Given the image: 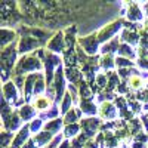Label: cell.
Here are the masks:
<instances>
[{
    "mask_svg": "<svg viewBox=\"0 0 148 148\" xmlns=\"http://www.w3.org/2000/svg\"><path fill=\"white\" fill-rule=\"evenodd\" d=\"M19 34V43H18V52L24 56L28 55V52L34 51V49L43 46H47V40L53 37V33L51 30L40 28V27H28V25H19L16 30Z\"/></svg>",
    "mask_w": 148,
    "mask_h": 148,
    "instance_id": "obj_1",
    "label": "cell"
},
{
    "mask_svg": "<svg viewBox=\"0 0 148 148\" xmlns=\"http://www.w3.org/2000/svg\"><path fill=\"white\" fill-rule=\"evenodd\" d=\"M42 68H43V62L36 53L24 55V56H21L18 59L16 67H15L14 73H12V76H24V74H27V73L33 74L34 71L39 73Z\"/></svg>",
    "mask_w": 148,
    "mask_h": 148,
    "instance_id": "obj_2",
    "label": "cell"
},
{
    "mask_svg": "<svg viewBox=\"0 0 148 148\" xmlns=\"http://www.w3.org/2000/svg\"><path fill=\"white\" fill-rule=\"evenodd\" d=\"M18 8L19 6L15 2H0V22H2V28H6L8 24H16L19 21H24V15Z\"/></svg>",
    "mask_w": 148,
    "mask_h": 148,
    "instance_id": "obj_3",
    "label": "cell"
},
{
    "mask_svg": "<svg viewBox=\"0 0 148 148\" xmlns=\"http://www.w3.org/2000/svg\"><path fill=\"white\" fill-rule=\"evenodd\" d=\"M18 47L15 46V43L9 45L6 49H3L2 53H0V67H2V79L3 82L6 83L8 82V77L10 71H14L16 67L15 65V61H16V55H18Z\"/></svg>",
    "mask_w": 148,
    "mask_h": 148,
    "instance_id": "obj_4",
    "label": "cell"
},
{
    "mask_svg": "<svg viewBox=\"0 0 148 148\" xmlns=\"http://www.w3.org/2000/svg\"><path fill=\"white\" fill-rule=\"evenodd\" d=\"M125 21L123 19H116L113 22H110L107 24V25H104L101 30H98L96 31V36H98V40H99V43H108L110 40H113L114 37H117L116 34L121 30V28H125Z\"/></svg>",
    "mask_w": 148,
    "mask_h": 148,
    "instance_id": "obj_5",
    "label": "cell"
},
{
    "mask_svg": "<svg viewBox=\"0 0 148 148\" xmlns=\"http://www.w3.org/2000/svg\"><path fill=\"white\" fill-rule=\"evenodd\" d=\"M52 88L55 90V104H58L61 101V98L67 93L65 92V70L62 68V64L55 70V77H53Z\"/></svg>",
    "mask_w": 148,
    "mask_h": 148,
    "instance_id": "obj_6",
    "label": "cell"
},
{
    "mask_svg": "<svg viewBox=\"0 0 148 148\" xmlns=\"http://www.w3.org/2000/svg\"><path fill=\"white\" fill-rule=\"evenodd\" d=\"M79 46L84 51L86 55H89V56H95L96 52H98V47H99V40H98V36L96 33H92L89 36H86V37H82V39L77 40Z\"/></svg>",
    "mask_w": 148,
    "mask_h": 148,
    "instance_id": "obj_7",
    "label": "cell"
},
{
    "mask_svg": "<svg viewBox=\"0 0 148 148\" xmlns=\"http://www.w3.org/2000/svg\"><path fill=\"white\" fill-rule=\"evenodd\" d=\"M65 49H67V46H65V36H64V31H56V33L53 34V37L51 39V42L47 43L46 51L59 55V53H64Z\"/></svg>",
    "mask_w": 148,
    "mask_h": 148,
    "instance_id": "obj_8",
    "label": "cell"
},
{
    "mask_svg": "<svg viewBox=\"0 0 148 148\" xmlns=\"http://www.w3.org/2000/svg\"><path fill=\"white\" fill-rule=\"evenodd\" d=\"M80 127L82 133H84L89 139L95 136V133L101 129V119L89 117V119H82L80 120Z\"/></svg>",
    "mask_w": 148,
    "mask_h": 148,
    "instance_id": "obj_9",
    "label": "cell"
},
{
    "mask_svg": "<svg viewBox=\"0 0 148 148\" xmlns=\"http://www.w3.org/2000/svg\"><path fill=\"white\" fill-rule=\"evenodd\" d=\"M3 99H6L12 107L19 105L22 101H19V95H18V88L15 86L14 82H6L3 83Z\"/></svg>",
    "mask_w": 148,
    "mask_h": 148,
    "instance_id": "obj_10",
    "label": "cell"
},
{
    "mask_svg": "<svg viewBox=\"0 0 148 148\" xmlns=\"http://www.w3.org/2000/svg\"><path fill=\"white\" fill-rule=\"evenodd\" d=\"M2 117H3V127H5V130H8V132L14 133V130L21 126L22 119H21V116H19L18 111H12V113H9V114H6V116H2Z\"/></svg>",
    "mask_w": 148,
    "mask_h": 148,
    "instance_id": "obj_11",
    "label": "cell"
},
{
    "mask_svg": "<svg viewBox=\"0 0 148 148\" xmlns=\"http://www.w3.org/2000/svg\"><path fill=\"white\" fill-rule=\"evenodd\" d=\"M98 114L102 120H108V121H113L117 119V107L110 102V101H105L99 105V111H98Z\"/></svg>",
    "mask_w": 148,
    "mask_h": 148,
    "instance_id": "obj_12",
    "label": "cell"
},
{
    "mask_svg": "<svg viewBox=\"0 0 148 148\" xmlns=\"http://www.w3.org/2000/svg\"><path fill=\"white\" fill-rule=\"evenodd\" d=\"M125 6L127 8V10H125L126 15H127V19L132 24H138L144 19V12H142V9L138 3L130 2V3H125Z\"/></svg>",
    "mask_w": 148,
    "mask_h": 148,
    "instance_id": "obj_13",
    "label": "cell"
},
{
    "mask_svg": "<svg viewBox=\"0 0 148 148\" xmlns=\"http://www.w3.org/2000/svg\"><path fill=\"white\" fill-rule=\"evenodd\" d=\"M31 105L36 111H40V113H45L49 108H52V99L47 95H37L31 99Z\"/></svg>",
    "mask_w": 148,
    "mask_h": 148,
    "instance_id": "obj_14",
    "label": "cell"
},
{
    "mask_svg": "<svg viewBox=\"0 0 148 148\" xmlns=\"http://www.w3.org/2000/svg\"><path fill=\"white\" fill-rule=\"evenodd\" d=\"M30 133H31V130H30V123H28V125H24V127L19 129L18 135L15 136V139H14V142H12L10 148H22L24 145L27 144L25 141H28Z\"/></svg>",
    "mask_w": 148,
    "mask_h": 148,
    "instance_id": "obj_15",
    "label": "cell"
},
{
    "mask_svg": "<svg viewBox=\"0 0 148 148\" xmlns=\"http://www.w3.org/2000/svg\"><path fill=\"white\" fill-rule=\"evenodd\" d=\"M16 36H18V33L14 31V30H10V28H2V31H0V46H2V51L8 47L9 43L10 45L15 43Z\"/></svg>",
    "mask_w": 148,
    "mask_h": 148,
    "instance_id": "obj_16",
    "label": "cell"
},
{
    "mask_svg": "<svg viewBox=\"0 0 148 148\" xmlns=\"http://www.w3.org/2000/svg\"><path fill=\"white\" fill-rule=\"evenodd\" d=\"M99 67L102 70H105V73H110V71H113L116 68V58L113 55H101L99 58Z\"/></svg>",
    "mask_w": 148,
    "mask_h": 148,
    "instance_id": "obj_17",
    "label": "cell"
},
{
    "mask_svg": "<svg viewBox=\"0 0 148 148\" xmlns=\"http://www.w3.org/2000/svg\"><path fill=\"white\" fill-rule=\"evenodd\" d=\"M120 37L117 36V37H114L113 40H110L108 43H105L102 47H101V53L102 55H107V53H110V55H113L114 52H117L119 51V47H120Z\"/></svg>",
    "mask_w": 148,
    "mask_h": 148,
    "instance_id": "obj_18",
    "label": "cell"
},
{
    "mask_svg": "<svg viewBox=\"0 0 148 148\" xmlns=\"http://www.w3.org/2000/svg\"><path fill=\"white\" fill-rule=\"evenodd\" d=\"M18 113H19L22 121H28V120H31V119L36 117L37 111H36V110L33 108V105H30V104H22V105L19 107V110H18Z\"/></svg>",
    "mask_w": 148,
    "mask_h": 148,
    "instance_id": "obj_19",
    "label": "cell"
},
{
    "mask_svg": "<svg viewBox=\"0 0 148 148\" xmlns=\"http://www.w3.org/2000/svg\"><path fill=\"white\" fill-rule=\"evenodd\" d=\"M126 83H127V86H129L132 90H136V92H139V90L144 88V84H147V83L144 82L142 76H141V74H138V73H135Z\"/></svg>",
    "mask_w": 148,
    "mask_h": 148,
    "instance_id": "obj_20",
    "label": "cell"
},
{
    "mask_svg": "<svg viewBox=\"0 0 148 148\" xmlns=\"http://www.w3.org/2000/svg\"><path fill=\"white\" fill-rule=\"evenodd\" d=\"M62 125H64V119H55V120H52V121H47L46 125H45V127H43V130H47V132H51L52 135H59V130H61V127H62Z\"/></svg>",
    "mask_w": 148,
    "mask_h": 148,
    "instance_id": "obj_21",
    "label": "cell"
},
{
    "mask_svg": "<svg viewBox=\"0 0 148 148\" xmlns=\"http://www.w3.org/2000/svg\"><path fill=\"white\" fill-rule=\"evenodd\" d=\"M34 141H36V144L39 145V147H43V145H46L47 142L51 144V142L53 141V135H52L51 132H47V130H42L40 133L34 135Z\"/></svg>",
    "mask_w": 148,
    "mask_h": 148,
    "instance_id": "obj_22",
    "label": "cell"
},
{
    "mask_svg": "<svg viewBox=\"0 0 148 148\" xmlns=\"http://www.w3.org/2000/svg\"><path fill=\"white\" fill-rule=\"evenodd\" d=\"M80 111L86 116H95L99 110L96 108L93 101H80Z\"/></svg>",
    "mask_w": 148,
    "mask_h": 148,
    "instance_id": "obj_23",
    "label": "cell"
},
{
    "mask_svg": "<svg viewBox=\"0 0 148 148\" xmlns=\"http://www.w3.org/2000/svg\"><path fill=\"white\" fill-rule=\"evenodd\" d=\"M82 117V111L77 110V108H73L70 110L68 113L64 116V125L68 126V125H74V123H77V120Z\"/></svg>",
    "mask_w": 148,
    "mask_h": 148,
    "instance_id": "obj_24",
    "label": "cell"
},
{
    "mask_svg": "<svg viewBox=\"0 0 148 148\" xmlns=\"http://www.w3.org/2000/svg\"><path fill=\"white\" fill-rule=\"evenodd\" d=\"M80 129H82V127H80V125H77V123L65 126V127H64V136H65V139H70V138L74 139V138H77L79 135L82 133Z\"/></svg>",
    "mask_w": 148,
    "mask_h": 148,
    "instance_id": "obj_25",
    "label": "cell"
},
{
    "mask_svg": "<svg viewBox=\"0 0 148 148\" xmlns=\"http://www.w3.org/2000/svg\"><path fill=\"white\" fill-rule=\"evenodd\" d=\"M39 117H40L43 121H45V120L52 121V120H55V119H59V108L56 107V104H53L52 108H49L47 111H45V113H40Z\"/></svg>",
    "mask_w": 148,
    "mask_h": 148,
    "instance_id": "obj_26",
    "label": "cell"
},
{
    "mask_svg": "<svg viewBox=\"0 0 148 148\" xmlns=\"http://www.w3.org/2000/svg\"><path fill=\"white\" fill-rule=\"evenodd\" d=\"M117 53H119V56L127 58V59H130V58H132V59H135V58H136V52H135L133 49L130 47V45H126V43L120 45Z\"/></svg>",
    "mask_w": 148,
    "mask_h": 148,
    "instance_id": "obj_27",
    "label": "cell"
},
{
    "mask_svg": "<svg viewBox=\"0 0 148 148\" xmlns=\"http://www.w3.org/2000/svg\"><path fill=\"white\" fill-rule=\"evenodd\" d=\"M136 64H138L142 70H148V47H139Z\"/></svg>",
    "mask_w": 148,
    "mask_h": 148,
    "instance_id": "obj_28",
    "label": "cell"
},
{
    "mask_svg": "<svg viewBox=\"0 0 148 148\" xmlns=\"http://www.w3.org/2000/svg\"><path fill=\"white\" fill-rule=\"evenodd\" d=\"M73 95L70 92H67L62 98V102H61V114L65 116L70 110H73Z\"/></svg>",
    "mask_w": 148,
    "mask_h": 148,
    "instance_id": "obj_29",
    "label": "cell"
},
{
    "mask_svg": "<svg viewBox=\"0 0 148 148\" xmlns=\"http://www.w3.org/2000/svg\"><path fill=\"white\" fill-rule=\"evenodd\" d=\"M90 139L86 136L84 133H80L77 138H74L73 141H71V148H84L86 147V144H88Z\"/></svg>",
    "mask_w": 148,
    "mask_h": 148,
    "instance_id": "obj_30",
    "label": "cell"
},
{
    "mask_svg": "<svg viewBox=\"0 0 148 148\" xmlns=\"http://www.w3.org/2000/svg\"><path fill=\"white\" fill-rule=\"evenodd\" d=\"M45 125H46V123H45L40 117H36V119L30 123V130H31V133H34V135L40 133V132H42V127H45Z\"/></svg>",
    "mask_w": 148,
    "mask_h": 148,
    "instance_id": "obj_31",
    "label": "cell"
},
{
    "mask_svg": "<svg viewBox=\"0 0 148 148\" xmlns=\"http://www.w3.org/2000/svg\"><path fill=\"white\" fill-rule=\"evenodd\" d=\"M133 65H135V62L130 61V59H127V58H123V56H117L116 58V67L119 70L120 68H130Z\"/></svg>",
    "mask_w": 148,
    "mask_h": 148,
    "instance_id": "obj_32",
    "label": "cell"
},
{
    "mask_svg": "<svg viewBox=\"0 0 148 148\" xmlns=\"http://www.w3.org/2000/svg\"><path fill=\"white\" fill-rule=\"evenodd\" d=\"M12 138H14V133L8 132V130H3L2 132V148H8L10 142H14V141H12Z\"/></svg>",
    "mask_w": 148,
    "mask_h": 148,
    "instance_id": "obj_33",
    "label": "cell"
},
{
    "mask_svg": "<svg viewBox=\"0 0 148 148\" xmlns=\"http://www.w3.org/2000/svg\"><path fill=\"white\" fill-rule=\"evenodd\" d=\"M132 99H138V101H142V102H148V89L139 90V92L136 93V96L132 98Z\"/></svg>",
    "mask_w": 148,
    "mask_h": 148,
    "instance_id": "obj_34",
    "label": "cell"
},
{
    "mask_svg": "<svg viewBox=\"0 0 148 148\" xmlns=\"http://www.w3.org/2000/svg\"><path fill=\"white\" fill-rule=\"evenodd\" d=\"M62 138H64V133H59V135H56V136L53 138V141L49 144L47 147H45V148H56V145H61L59 142H62Z\"/></svg>",
    "mask_w": 148,
    "mask_h": 148,
    "instance_id": "obj_35",
    "label": "cell"
},
{
    "mask_svg": "<svg viewBox=\"0 0 148 148\" xmlns=\"http://www.w3.org/2000/svg\"><path fill=\"white\" fill-rule=\"evenodd\" d=\"M22 148H39V145L36 144V141H34V138H33V139H28V141H27V144L24 145Z\"/></svg>",
    "mask_w": 148,
    "mask_h": 148,
    "instance_id": "obj_36",
    "label": "cell"
},
{
    "mask_svg": "<svg viewBox=\"0 0 148 148\" xmlns=\"http://www.w3.org/2000/svg\"><path fill=\"white\" fill-rule=\"evenodd\" d=\"M98 147H99V144H98L96 141H92V139H90L88 144H86V147H84V148H98Z\"/></svg>",
    "mask_w": 148,
    "mask_h": 148,
    "instance_id": "obj_37",
    "label": "cell"
},
{
    "mask_svg": "<svg viewBox=\"0 0 148 148\" xmlns=\"http://www.w3.org/2000/svg\"><path fill=\"white\" fill-rule=\"evenodd\" d=\"M58 148H71V142H70L68 139H64L62 142H61V145H59Z\"/></svg>",
    "mask_w": 148,
    "mask_h": 148,
    "instance_id": "obj_38",
    "label": "cell"
},
{
    "mask_svg": "<svg viewBox=\"0 0 148 148\" xmlns=\"http://www.w3.org/2000/svg\"><path fill=\"white\" fill-rule=\"evenodd\" d=\"M142 121H144V125H145V129H147V135H148V113L142 117Z\"/></svg>",
    "mask_w": 148,
    "mask_h": 148,
    "instance_id": "obj_39",
    "label": "cell"
},
{
    "mask_svg": "<svg viewBox=\"0 0 148 148\" xmlns=\"http://www.w3.org/2000/svg\"><path fill=\"white\" fill-rule=\"evenodd\" d=\"M144 30H145V31H148V19H147V21H145V24H144Z\"/></svg>",
    "mask_w": 148,
    "mask_h": 148,
    "instance_id": "obj_40",
    "label": "cell"
},
{
    "mask_svg": "<svg viewBox=\"0 0 148 148\" xmlns=\"http://www.w3.org/2000/svg\"><path fill=\"white\" fill-rule=\"evenodd\" d=\"M144 8H145V12H147V15H148V3H145Z\"/></svg>",
    "mask_w": 148,
    "mask_h": 148,
    "instance_id": "obj_41",
    "label": "cell"
},
{
    "mask_svg": "<svg viewBox=\"0 0 148 148\" xmlns=\"http://www.w3.org/2000/svg\"><path fill=\"white\" fill-rule=\"evenodd\" d=\"M147 89H148V80H147Z\"/></svg>",
    "mask_w": 148,
    "mask_h": 148,
    "instance_id": "obj_42",
    "label": "cell"
},
{
    "mask_svg": "<svg viewBox=\"0 0 148 148\" xmlns=\"http://www.w3.org/2000/svg\"><path fill=\"white\" fill-rule=\"evenodd\" d=\"M147 148H148V147H147Z\"/></svg>",
    "mask_w": 148,
    "mask_h": 148,
    "instance_id": "obj_43",
    "label": "cell"
}]
</instances>
